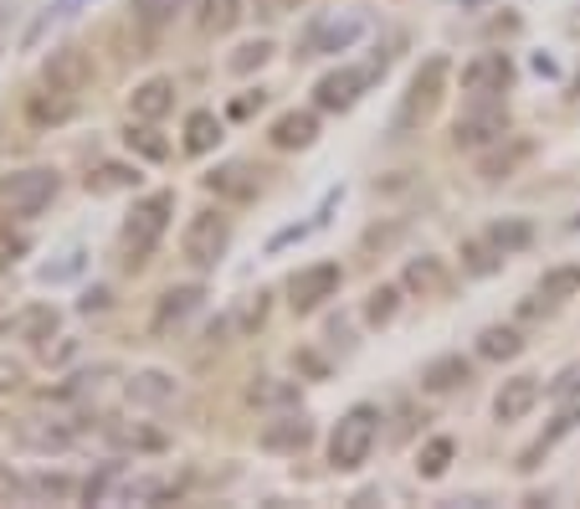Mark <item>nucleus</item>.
Wrapping results in <instances>:
<instances>
[{
	"label": "nucleus",
	"mask_w": 580,
	"mask_h": 509,
	"mask_svg": "<svg viewBox=\"0 0 580 509\" xmlns=\"http://www.w3.org/2000/svg\"><path fill=\"white\" fill-rule=\"evenodd\" d=\"M401 288H411V294H421V299H442L447 288H452V273H447L442 257L421 253V257H411V263H406Z\"/></svg>",
	"instance_id": "aec40b11"
},
{
	"label": "nucleus",
	"mask_w": 580,
	"mask_h": 509,
	"mask_svg": "<svg viewBox=\"0 0 580 509\" xmlns=\"http://www.w3.org/2000/svg\"><path fill=\"white\" fill-rule=\"evenodd\" d=\"M62 6H73V0H62Z\"/></svg>",
	"instance_id": "864d4df0"
},
{
	"label": "nucleus",
	"mask_w": 580,
	"mask_h": 509,
	"mask_svg": "<svg viewBox=\"0 0 580 509\" xmlns=\"http://www.w3.org/2000/svg\"><path fill=\"white\" fill-rule=\"evenodd\" d=\"M77 268H83V253H73L67 263H57V268H46V284H57V278H73Z\"/></svg>",
	"instance_id": "de8ad7c7"
},
{
	"label": "nucleus",
	"mask_w": 580,
	"mask_h": 509,
	"mask_svg": "<svg viewBox=\"0 0 580 509\" xmlns=\"http://www.w3.org/2000/svg\"><path fill=\"white\" fill-rule=\"evenodd\" d=\"M452 458H458V437L437 433V437H427V443H421V453H417V474H421V479H442L447 468H452Z\"/></svg>",
	"instance_id": "c756f323"
},
{
	"label": "nucleus",
	"mask_w": 580,
	"mask_h": 509,
	"mask_svg": "<svg viewBox=\"0 0 580 509\" xmlns=\"http://www.w3.org/2000/svg\"><path fill=\"white\" fill-rule=\"evenodd\" d=\"M396 309H401V288L396 284H375L370 294H365V325H370V330H386L390 319H396Z\"/></svg>",
	"instance_id": "72a5a7b5"
},
{
	"label": "nucleus",
	"mask_w": 580,
	"mask_h": 509,
	"mask_svg": "<svg viewBox=\"0 0 580 509\" xmlns=\"http://www.w3.org/2000/svg\"><path fill=\"white\" fill-rule=\"evenodd\" d=\"M462 6H477V0H462Z\"/></svg>",
	"instance_id": "3c124183"
},
{
	"label": "nucleus",
	"mask_w": 580,
	"mask_h": 509,
	"mask_svg": "<svg viewBox=\"0 0 580 509\" xmlns=\"http://www.w3.org/2000/svg\"><path fill=\"white\" fill-rule=\"evenodd\" d=\"M201 185H206L216 201H226V206H253L257 195H262V170L247 166V160H222L216 170L201 176Z\"/></svg>",
	"instance_id": "9d476101"
},
{
	"label": "nucleus",
	"mask_w": 580,
	"mask_h": 509,
	"mask_svg": "<svg viewBox=\"0 0 580 509\" xmlns=\"http://www.w3.org/2000/svg\"><path fill=\"white\" fill-rule=\"evenodd\" d=\"M268 309H272V294L268 288H257V294H241V304L232 309V325H237V335H253L268 325Z\"/></svg>",
	"instance_id": "f704fd0d"
},
{
	"label": "nucleus",
	"mask_w": 580,
	"mask_h": 509,
	"mask_svg": "<svg viewBox=\"0 0 580 509\" xmlns=\"http://www.w3.org/2000/svg\"><path fill=\"white\" fill-rule=\"evenodd\" d=\"M268 453H303L313 443V417H303V412H288V417H272L268 427H262V437H257Z\"/></svg>",
	"instance_id": "a211bd4d"
},
{
	"label": "nucleus",
	"mask_w": 580,
	"mask_h": 509,
	"mask_svg": "<svg viewBox=\"0 0 580 509\" xmlns=\"http://www.w3.org/2000/svg\"><path fill=\"white\" fill-rule=\"evenodd\" d=\"M488 237H493V247L508 257V253H524V247L535 242V226L524 222V216H504V222L488 226Z\"/></svg>",
	"instance_id": "c9c22d12"
},
{
	"label": "nucleus",
	"mask_w": 580,
	"mask_h": 509,
	"mask_svg": "<svg viewBox=\"0 0 580 509\" xmlns=\"http://www.w3.org/2000/svg\"><path fill=\"white\" fill-rule=\"evenodd\" d=\"M524 155H529V145H524V139H514V145H508L504 155H488V160H483V180H504V176H514V166H519Z\"/></svg>",
	"instance_id": "ea45409f"
},
{
	"label": "nucleus",
	"mask_w": 580,
	"mask_h": 509,
	"mask_svg": "<svg viewBox=\"0 0 580 509\" xmlns=\"http://www.w3.org/2000/svg\"><path fill=\"white\" fill-rule=\"evenodd\" d=\"M241 0H195V21L206 36H232L241 26Z\"/></svg>",
	"instance_id": "a878e982"
},
{
	"label": "nucleus",
	"mask_w": 580,
	"mask_h": 509,
	"mask_svg": "<svg viewBox=\"0 0 580 509\" xmlns=\"http://www.w3.org/2000/svg\"><path fill=\"white\" fill-rule=\"evenodd\" d=\"M576 93H580V77H576Z\"/></svg>",
	"instance_id": "603ef678"
},
{
	"label": "nucleus",
	"mask_w": 580,
	"mask_h": 509,
	"mask_svg": "<svg viewBox=\"0 0 580 509\" xmlns=\"http://www.w3.org/2000/svg\"><path fill=\"white\" fill-rule=\"evenodd\" d=\"M108 304H114V294H108L104 284H93V288H83V299H77V309H83V315H98V309H108Z\"/></svg>",
	"instance_id": "a18cd8bd"
},
{
	"label": "nucleus",
	"mask_w": 580,
	"mask_h": 509,
	"mask_svg": "<svg viewBox=\"0 0 580 509\" xmlns=\"http://www.w3.org/2000/svg\"><path fill=\"white\" fill-rule=\"evenodd\" d=\"M170 216H175V191H149L139 195L135 206H129V216H123V268L139 273L154 257V247H160V237L170 232Z\"/></svg>",
	"instance_id": "f257e3e1"
},
{
	"label": "nucleus",
	"mask_w": 580,
	"mask_h": 509,
	"mask_svg": "<svg viewBox=\"0 0 580 509\" xmlns=\"http://www.w3.org/2000/svg\"><path fill=\"white\" fill-rule=\"evenodd\" d=\"M206 309V284H175V288H164L160 304H154V319H149V335H175L180 325L191 315H201Z\"/></svg>",
	"instance_id": "f8f14e48"
},
{
	"label": "nucleus",
	"mask_w": 580,
	"mask_h": 509,
	"mask_svg": "<svg viewBox=\"0 0 580 509\" xmlns=\"http://www.w3.org/2000/svg\"><path fill=\"white\" fill-rule=\"evenodd\" d=\"M359 36H365V15H319L309 36L298 42V57H334V52H350Z\"/></svg>",
	"instance_id": "1a4fd4ad"
},
{
	"label": "nucleus",
	"mask_w": 580,
	"mask_h": 509,
	"mask_svg": "<svg viewBox=\"0 0 580 509\" xmlns=\"http://www.w3.org/2000/svg\"><path fill=\"white\" fill-rule=\"evenodd\" d=\"M42 83H57V88H67V93H77V98H83V93L93 88L88 52H83V46H57V52H46Z\"/></svg>",
	"instance_id": "4468645a"
},
{
	"label": "nucleus",
	"mask_w": 580,
	"mask_h": 509,
	"mask_svg": "<svg viewBox=\"0 0 580 509\" xmlns=\"http://www.w3.org/2000/svg\"><path fill=\"white\" fill-rule=\"evenodd\" d=\"M473 381V360L462 356H437L421 365V391H432V396H447V391H458Z\"/></svg>",
	"instance_id": "4be33fe9"
},
{
	"label": "nucleus",
	"mask_w": 580,
	"mask_h": 509,
	"mask_svg": "<svg viewBox=\"0 0 580 509\" xmlns=\"http://www.w3.org/2000/svg\"><path fill=\"white\" fill-rule=\"evenodd\" d=\"M447 88H452V62L427 57L417 73H411V83H406L401 108H396V119H390V135L401 139V135H411V129H421V124H432L442 98H447Z\"/></svg>",
	"instance_id": "f03ea898"
},
{
	"label": "nucleus",
	"mask_w": 580,
	"mask_h": 509,
	"mask_svg": "<svg viewBox=\"0 0 580 509\" xmlns=\"http://www.w3.org/2000/svg\"><path fill=\"white\" fill-rule=\"evenodd\" d=\"M262 104H268V93L253 88V93H241V98H232V108H226V114H232V119H253Z\"/></svg>",
	"instance_id": "c03bdc74"
},
{
	"label": "nucleus",
	"mask_w": 580,
	"mask_h": 509,
	"mask_svg": "<svg viewBox=\"0 0 580 509\" xmlns=\"http://www.w3.org/2000/svg\"><path fill=\"white\" fill-rule=\"evenodd\" d=\"M180 11H185V0H135V6H129L139 36H160L164 26H175Z\"/></svg>",
	"instance_id": "bb28decb"
},
{
	"label": "nucleus",
	"mask_w": 580,
	"mask_h": 509,
	"mask_svg": "<svg viewBox=\"0 0 580 509\" xmlns=\"http://www.w3.org/2000/svg\"><path fill=\"white\" fill-rule=\"evenodd\" d=\"M77 489H83V484H73L67 479V474H31L26 479V499H77Z\"/></svg>",
	"instance_id": "58836bf2"
},
{
	"label": "nucleus",
	"mask_w": 580,
	"mask_h": 509,
	"mask_svg": "<svg viewBox=\"0 0 580 509\" xmlns=\"http://www.w3.org/2000/svg\"><path fill=\"white\" fill-rule=\"evenodd\" d=\"M576 294H580V268H576V263H560V268H550L545 278H539V299H545V304L576 299Z\"/></svg>",
	"instance_id": "e433bc0d"
},
{
	"label": "nucleus",
	"mask_w": 580,
	"mask_h": 509,
	"mask_svg": "<svg viewBox=\"0 0 580 509\" xmlns=\"http://www.w3.org/2000/svg\"><path fill=\"white\" fill-rule=\"evenodd\" d=\"M73 350H77V340H62L57 350H46V360H57V365H62V360H73Z\"/></svg>",
	"instance_id": "09e8293b"
},
{
	"label": "nucleus",
	"mask_w": 580,
	"mask_h": 509,
	"mask_svg": "<svg viewBox=\"0 0 580 509\" xmlns=\"http://www.w3.org/2000/svg\"><path fill=\"white\" fill-rule=\"evenodd\" d=\"M514 88V57L508 52H477L468 67H462V93L483 104V98H498V93Z\"/></svg>",
	"instance_id": "9b49d317"
},
{
	"label": "nucleus",
	"mask_w": 580,
	"mask_h": 509,
	"mask_svg": "<svg viewBox=\"0 0 580 509\" xmlns=\"http://www.w3.org/2000/svg\"><path fill=\"white\" fill-rule=\"evenodd\" d=\"M21 386H26V365L11 356H0V402H11Z\"/></svg>",
	"instance_id": "a19ab883"
},
{
	"label": "nucleus",
	"mask_w": 580,
	"mask_h": 509,
	"mask_svg": "<svg viewBox=\"0 0 580 509\" xmlns=\"http://www.w3.org/2000/svg\"><path fill=\"white\" fill-rule=\"evenodd\" d=\"M62 191V176L52 166H26V170H11L0 176V216L6 222H31L42 216Z\"/></svg>",
	"instance_id": "7ed1b4c3"
},
{
	"label": "nucleus",
	"mask_w": 580,
	"mask_h": 509,
	"mask_svg": "<svg viewBox=\"0 0 580 509\" xmlns=\"http://www.w3.org/2000/svg\"><path fill=\"white\" fill-rule=\"evenodd\" d=\"M524 350V335L514 325H488V330L477 335V356L483 360H514Z\"/></svg>",
	"instance_id": "473e14b6"
},
{
	"label": "nucleus",
	"mask_w": 580,
	"mask_h": 509,
	"mask_svg": "<svg viewBox=\"0 0 580 509\" xmlns=\"http://www.w3.org/2000/svg\"><path fill=\"white\" fill-rule=\"evenodd\" d=\"M375 437H380V406L355 402L340 422H334V433H329V464L340 468V474H355V468L370 458Z\"/></svg>",
	"instance_id": "20e7f679"
},
{
	"label": "nucleus",
	"mask_w": 580,
	"mask_h": 509,
	"mask_svg": "<svg viewBox=\"0 0 580 509\" xmlns=\"http://www.w3.org/2000/svg\"><path fill=\"white\" fill-rule=\"evenodd\" d=\"M380 73H386V62H375V67H334V73H324L319 83H313V108H324V114H350Z\"/></svg>",
	"instance_id": "423d86ee"
},
{
	"label": "nucleus",
	"mask_w": 580,
	"mask_h": 509,
	"mask_svg": "<svg viewBox=\"0 0 580 509\" xmlns=\"http://www.w3.org/2000/svg\"><path fill=\"white\" fill-rule=\"evenodd\" d=\"M77 93L57 88V83H36V88L26 93V124L31 129H62V124L77 114Z\"/></svg>",
	"instance_id": "ddd939ff"
},
{
	"label": "nucleus",
	"mask_w": 580,
	"mask_h": 509,
	"mask_svg": "<svg viewBox=\"0 0 580 509\" xmlns=\"http://www.w3.org/2000/svg\"><path fill=\"white\" fill-rule=\"evenodd\" d=\"M139 160H98L83 180V191L88 195H119V191H139Z\"/></svg>",
	"instance_id": "412c9836"
},
{
	"label": "nucleus",
	"mask_w": 580,
	"mask_h": 509,
	"mask_svg": "<svg viewBox=\"0 0 580 509\" xmlns=\"http://www.w3.org/2000/svg\"><path fill=\"white\" fill-rule=\"evenodd\" d=\"M324 222V216H313V222H298V226H283V232H278V237L268 242V253H283V247H293V242H303L313 232V226Z\"/></svg>",
	"instance_id": "37998d69"
},
{
	"label": "nucleus",
	"mask_w": 580,
	"mask_h": 509,
	"mask_svg": "<svg viewBox=\"0 0 580 509\" xmlns=\"http://www.w3.org/2000/svg\"><path fill=\"white\" fill-rule=\"evenodd\" d=\"M57 325H62V315L52 309V304H26V309L15 315V335L31 340V344H46L52 335H57Z\"/></svg>",
	"instance_id": "c85d7f7f"
},
{
	"label": "nucleus",
	"mask_w": 580,
	"mask_h": 509,
	"mask_svg": "<svg viewBox=\"0 0 580 509\" xmlns=\"http://www.w3.org/2000/svg\"><path fill=\"white\" fill-rule=\"evenodd\" d=\"M272 150H309L313 139H319V114L313 108H288V114H278L268 129Z\"/></svg>",
	"instance_id": "f3484780"
},
{
	"label": "nucleus",
	"mask_w": 580,
	"mask_h": 509,
	"mask_svg": "<svg viewBox=\"0 0 580 509\" xmlns=\"http://www.w3.org/2000/svg\"><path fill=\"white\" fill-rule=\"evenodd\" d=\"M104 433H108V443L123 453H164L170 448V437L154 433V427H139V422H108Z\"/></svg>",
	"instance_id": "393cba45"
},
{
	"label": "nucleus",
	"mask_w": 580,
	"mask_h": 509,
	"mask_svg": "<svg viewBox=\"0 0 580 509\" xmlns=\"http://www.w3.org/2000/svg\"><path fill=\"white\" fill-rule=\"evenodd\" d=\"M268 57H272V42L268 36H253V42H241L237 52L226 57V73L247 77V73H257V67H268Z\"/></svg>",
	"instance_id": "4c0bfd02"
},
{
	"label": "nucleus",
	"mask_w": 580,
	"mask_h": 509,
	"mask_svg": "<svg viewBox=\"0 0 580 509\" xmlns=\"http://www.w3.org/2000/svg\"><path fill=\"white\" fill-rule=\"evenodd\" d=\"M262 6H268V15H288L298 0H262Z\"/></svg>",
	"instance_id": "8fccbe9b"
},
{
	"label": "nucleus",
	"mask_w": 580,
	"mask_h": 509,
	"mask_svg": "<svg viewBox=\"0 0 580 509\" xmlns=\"http://www.w3.org/2000/svg\"><path fill=\"white\" fill-rule=\"evenodd\" d=\"M232 253V216L222 206H201L180 232V257L191 263L195 273L222 268V257Z\"/></svg>",
	"instance_id": "39448f33"
},
{
	"label": "nucleus",
	"mask_w": 580,
	"mask_h": 509,
	"mask_svg": "<svg viewBox=\"0 0 580 509\" xmlns=\"http://www.w3.org/2000/svg\"><path fill=\"white\" fill-rule=\"evenodd\" d=\"M123 145H129V155H135V160H144V166H164V160H170V139H164L154 124H144V119H129V129H123Z\"/></svg>",
	"instance_id": "b1692460"
},
{
	"label": "nucleus",
	"mask_w": 580,
	"mask_h": 509,
	"mask_svg": "<svg viewBox=\"0 0 580 509\" xmlns=\"http://www.w3.org/2000/svg\"><path fill=\"white\" fill-rule=\"evenodd\" d=\"M170 108H175V77H144V83H135V93H129V119L160 124Z\"/></svg>",
	"instance_id": "2eb2a0df"
},
{
	"label": "nucleus",
	"mask_w": 580,
	"mask_h": 509,
	"mask_svg": "<svg viewBox=\"0 0 580 509\" xmlns=\"http://www.w3.org/2000/svg\"><path fill=\"white\" fill-rule=\"evenodd\" d=\"M129 402L135 406H170L180 396V381L170 371H154V365H149V371H135L129 375Z\"/></svg>",
	"instance_id": "5701e85b"
},
{
	"label": "nucleus",
	"mask_w": 580,
	"mask_h": 509,
	"mask_svg": "<svg viewBox=\"0 0 580 509\" xmlns=\"http://www.w3.org/2000/svg\"><path fill=\"white\" fill-rule=\"evenodd\" d=\"M247 402H253V406H268V412H278V406H298V381L257 375L253 386H247Z\"/></svg>",
	"instance_id": "2f4dec72"
},
{
	"label": "nucleus",
	"mask_w": 580,
	"mask_h": 509,
	"mask_svg": "<svg viewBox=\"0 0 580 509\" xmlns=\"http://www.w3.org/2000/svg\"><path fill=\"white\" fill-rule=\"evenodd\" d=\"M21 495H26V484H21L11 468L0 464V505H11V499H21Z\"/></svg>",
	"instance_id": "49530a36"
},
{
	"label": "nucleus",
	"mask_w": 580,
	"mask_h": 509,
	"mask_svg": "<svg viewBox=\"0 0 580 509\" xmlns=\"http://www.w3.org/2000/svg\"><path fill=\"white\" fill-rule=\"evenodd\" d=\"M576 427H580V406H576V402H566V406H560V417H555L550 427H545V433H539L535 443H529V448L519 453V464H514V468H519V474H535V468L545 464V453H550L555 443H560V437L576 433Z\"/></svg>",
	"instance_id": "6ab92c4d"
},
{
	"label": "nucleus",
	"mask_w": 580,
	"mask_h": 509,
	"mask_svg": "<svg viewBox=\"0 0 580 509\" xmlns=\"http://www.w3.org/2000/svg\"><path fill=\"white\" fill-rule=\"evenodd\" d=\"M504 139H508V108L493 104V98L473 104L458 124H452V145L468 150V155H483V150H493V145H504Z\"/></svg>",
	"instance_id": "0eeeda50"
},
{
	"label": "nucleus",
	"mask_w": 580,
	"mask_h": 509,
	"mask_svg": "<svg viewBox=\"0 0 580 509\" xmlns=\"http://www.w3.org/2000/svg\"><path fill=\"white\" fill-rule=\"evenodd\" d=\"M458 257H462V273H473V278H493L504 268V253L493 247V237H468Z\"/></svg>",
	"instance_id": "7c9ffc66"
},
{
	"label": "nucleus",
	"mask_w": 580,
	"mask_h": 509,
	"mask_svg": "<svg viewBox=\"0 0 580 509\" xmlns=\"http://www.w3.org/2000/svg\"><path fill=\"white\" fill-rule=\"evenodd\" d=\"M550 396H555L560 406L576 402V396H580V360H576V365H566L560 375H555V381H550Z\"/></svg>",
	"instance_id": "79ce46f5"
},
{
	"label": "nucleus",
	"mask_w": 580,
	"mask_h": 509,
	"mask_svg": "<svg viewBox=\"0 0 580 509\" xmlns=\"http://www.w3.org/2000/svg\"><path fill=\"white\" fill-rule=\"evenodd\" d=\"M222 119L211 114V108H195V114H185V155H211L216 145H222Z\"/></svg>",
	"instance_id": "cd10ccee"
},
{
	"label": "nucleus",
	"mask_w": 580,
	"mask_h": 509,
	"mask_svg": "<svg viewBox=\"0 0 580 509\" xmlns=\"http://www.w3.org/2000/svg\"><path fill=\"white\" fill-rule=\"evenodd\" d=\"M535 402H539V375H514L493 396V422H504V427L508 422H524L535 412Z\"/></svg>",
	"instance_id": "dca6fc26"
},
{
	"label": "nucleus",
	"mask_w": 580,
	"mask_h": 509,
	"mask_svg": "<svg viewBox=\"0 0 580 509\" xmlns=\"http://www.w3.org/2000/svg\"><path fill=\"white\" fill-rule=\"evenodd\" d=\"M344 273L340 263H313V268H298L293 278H288V309L293 315H313V309H324L334 294H340Z\"/></svg>",
	"instance_id": "6e6552de"
}]
</instances>
